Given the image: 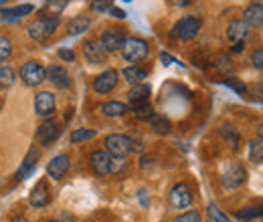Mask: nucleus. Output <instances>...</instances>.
Returning a JSON list of instances; mask_svg holds the SVG:
<instances>
[{
  "mask_svg": "<svg viewBox=\"0 0 263 222\" xmlns=\"http://www.w3.org/2000/svg\"><path fill=\"white\" fill-rule=\"evenodd\" d=\"M200 27H202V21L200 18H197V16H184V18H180L174 25L172 34L176 38H180V41H191V38H195L198 34Z\"/></svg>",
  "mask_w": 263,
  "mask_h": 222,
  "instance_id": "0eeeda50",
  "label": "nucleus"
},
{
  "mask_svg": "<svg viewBox=\"0 0 263 222\" xmlns=\"http://www.w3.org/2000/svg\"><path fill=\"white\" fill-rule=\"evenodd\" d=\"M249 159H251L253 164H261L263 162V139L261 137L249 142Z\"/></svg>",
  "mask_w": 263,
  "mask_h": 222,
  "instance_id": "bb28decb",
  "label": "nucleus"
},
{
  "mask_svg": "<svg viewBox=\"0 0 263 222\" xmlns=\"http://www.w3.org/2000/svg\"><path fill=\"white\" fill-rule=\"evenodd\" d=\"M150 93H152V89H150L148 83H138V85H132V89L128 91V99L132 101V105L142 103V101L150 99Z\"/></svg>",
  "mask_w": 263,
  "mask_h": 222,
  "instance_id": "412c9836",
  "label": "nucleus"
},
{
  "mask_svg": "<svg viewBox=\"0 0 263 222\" xmlns=\"http://www.w3.org/2000/svg\"><path fill=\"white\" fill-rule=\"evenodd\" d=\"M89 25H91L89 16H75V18H71V21L67 23V34L77 36V34H81V32L87 31Z\"/></svg>",
  "mask_w": 263,
  "mask_h": 222,
  "instance_id": "b1692460",
  "label": "nucleus"
},
{
  "mask_svg": "<svg viewBox=\"0 0 263 222\" xmlns=\"http://www.w3.org/2000/svg\"><path fill=\"white\" fill-rule=\"evenodd\" d=\"M47 79H49L57 89H69V87H71V77H69L65 67H61V65H51V67L47 69Z\"/></svg>",
  "mask_w": 263,
  "mask_h": 222,
  "instance_id": "4468645a",
  "label": "nucleus"
},
{
  "mask_svg": "<svg viewBox=\"0 0 263 222\" xmlns=\"http://www.w3.org/2000/svg\"><path fill=\"white\" fill-rule=\"evenodd\" d=\"M195 0H172V4H176V6H189V4H193Z\"/></svg>",
  "mask_w": 263,
  "mask_h": 222,
  "instance_id": "37998d69",
  "label": "nucleus"
},
{
  "mask_svg": "<svg viewBox=\"0 0 263 222\" xmlns=\"http://www.w3.org/2000/svg\"><path fill=\"white\" fill-rule=\"evenodd\" d=\"M132 111L138 119H150L154 115V107L150 101H142V103H134L132 105Z\"/></svg>",
  "mask_w": 263,
  "mask_h": 222,
  "instance_id": "a878e982",
  "label": "nucleus"
},
{
  "mask_svg": "<svg viewBox=\"0 0 263 222\" xmlns=\"http://www.w3.org/2000/svg\"><path fill=\"white\" fill-rule=\"evenodd\" d=\"M47 222H59V220H47Z\"/></svg>",
  "mask_w": 263,
  "mask_h": 222,
  "instance_id": "de8ad7c7",
  "label": "nucleus"
},
{
  "mask_svg": "<svg viewBox=\"0 0 263 222\" xmlns=\"http://www.w3.org/2000/svg\"><path fill=\"white\" fill-rule=\"evenodd\" d=\"M243 16H245V23L249 27H263V4H259V2L249 4L245 8Z\"/></svg>",
  "mask_w": 263,
  "mask_h": 222,
  "instance_id": "6ab92c4d",
  "label": "nucleus"
},
{
  "mask_svg": "<svg viewBox=\"0 0 263 222\" xmlns=\"http://www.w3.org/2000/svg\"><path fill=\"white\" fill-rule=\"evenodd\" d=\"M57 109V101H55V95L51 91H39L34 95V113L41 115V117H51Z\"/></svg>",
  "mask_w": 263,
  "mask_h": 222,
  "instance_id": "1a4fd4ad",
  "label": "nucleus"
},
{
  "mask_svg": "<svg viewBox=\"0 0 263 222\" xmlns=\"http://www.w3.org/2000/svg\"><path fill=\"white\" fill-rule=\"evenodd\" d=\"M12 55V43L6 36H0V63Z\"/></svg>",
  "mask_w": 263,
  "mask_h": 222,
  "instance_id": "c9c22d12",
  "label": "nucleus"
},
{
  "mask_svg": "<svg viewBox=\"0 0 263 222\" xmlns=\"http://www.w3.org/2000/svg\"><path fill=\"white\" fill-rule=\"evenodd\" d=\"M29 202H31V206H34V208H43V206H47L51 202V188H49L47 180H39L34 184L33 192L29 196Z\"/></svg>",
  "mask_w": 263,
  "mask_h": 222,
  "instance_id": "ddd939ff",
  "label": "nucleus"
},
{
  "mask_svg": "<svg viewBox=\"0 0 263 222\" xmlns=\"http://www.w3.org/2000/svg\"><path fill=\"white\" fill-rule=\"evenodd\" d=\"M59 59L65 63H71V61H75V53L71 49H59Z\"/></svg>",
  "mask_w": 263,
  "mask_h": 222,
  "instance_id": "ea45409f",
  "label": "nucleus"
},
{
  "mask_svg": "<svg viewBox=\"0 0 263 222\" xmlns=\"http://www.w3.org/2000/svg\"><path fill=\"white\" fill-rule=\"evenodd\" d=\"M249 34V25L245 21H231L229 27H227V38L233 43H243Z\"/></svg>",
  "mask_w": 263,
  "mask_h": 222,
  "instance_id": "a211bd4d",
  "label": "nucleus"
},
{
  "mask_svg": "<svg viewBox=\"0 0 263 222\" xmlns=\"http://www.w3.org/2000/svg\"><path fill=\"white\" fill-rule=\"evenodd\" d=\"M91 10L96 14H103V12L111 10V0H93L91 2Z\"/></svg>",
  "mask_w": 263,
  "mask_h": 222,
  "instance_id": "e433bc0d",
  "label": "nucleus"
},
{
  "mask_svg": "<svg viewBox=\"0 0 263 222\" xmlns=\"http://www.w3.org/2000/svg\"><path fill=\"white\" fill-rule=\"evenodd\" d=\"M105 51L96 41H85L83 43V57L89 65H103L105 63Z\"/></svg>",
  "mask_w": 263,
  "mask_h": 222,
  "instance_id": "2eb2a0df",
  "label": "nucleus"
},
{
  "mask_svg": "<svg viewBox=\"0 0 263 222\" xmlns=\"http://www.w3.org/2000/svg\"><path fill=\"white\" fill-rule=\"evenodd\" d=\"M160 59H162V61H164V65L174 63V59H172V57H170V55H166V53H162V55H160Z\"/></svg>",
  "mask_w": 263,
  "mask_h": 222,
  "instance_id": "c03bdc74",
  "label": "nucleus"
},
{
  "mask_svg": "<svg viewBox=\"0 0 263 222\" xmlns=\"http://www.w3.org/2000/svg\"><path fill=\"white\" fill-rule=\"evenodd\" d=\"M67 170H69V158H67L65 154H59V156H55V158L49 162L47 176L51 180H61L67 174Z\"/></svg>",
  "mask_w": 263,
  "mask_h": 222,
  "instance_id": "f3484780",
  "label": "nucleus"
},
{
  "mask_svg": "<svg viewBox=\"0 0 263 222\" xmlns=\"http://www.w3.org/2000/svg\"><path fill=\"white\" fill-rule=\"evenodd\" d=\"M89 164H91V170L98 174V176H109L114 170H116V158L105 152V150H96L91 152L89 156Z\"/></svg>",
  "mask_w": 263,
  "mask_h": 222,
  "instance_id": "423d86ee",
  "label": "nucleus"
},
{
  "mask_svg": "<svg viewBox=\"0 0 263 222\" xmlns=\"http://www.w3.org/2000/svg\"><path fill=\"white\" fill-rule=\"evenodd\" d=\"M128 111H130L128 105L122 103V101H107V103L101 105V113H103L105 117H122V115H126Z\"/></svg>",
  "mask_w": 263,
  "mask_h": 222,
  "instance_id": "aec40b11",
  "label": "nucleus"
},
{
  "mask_svg": "<svg viewBox=\"0 0 263 222\" xmlns=\"http://www.w3.org/2000/svg\"><path fill=\"white\" fill-rule=\"evenodd\" d=\"M227 87H231L235 93H239V95H247V85L243 83V81H239V79H235V77H229V79H225L223 81Z\"/></svg>",
  "mask_w": 263,
  "mask_h": 222,
  "instance_id": "f704fd0d",
  "label": "nucleus"
},
{
  "mask_svg": "<svg viewBox=\"0 0 263 222\" xmlns=\"http://www.w3.org/2000/svg\"><path fill=\"white\" fill-rule=\"evenodd\" d=\"M67 6V0H47V6H45V12L49 14H61L63 8Z\"/></svg>",
  "mask_w": 263,
  "mask_h": 222,
  "instance_id": "72a5a7b5",
  "label": "nucleus"
},
{
  "mask_svg": "<svg viewBox=\"0 0 263 222\" xmlns=\"http://www.w3.org/2000/svg\"><path fill=\"white\" fill-rule=\"evenodd\" d=\"M251 65H253L255 69L263 71V47L257 49V51H253V55H251Z\"/></svg>",
  "mask_w": 263,
  "mask_h": 222,
  "instance_id": "58836bf2",
  "label": "nucleus"
},
{
  "mask_svg": "<svg viewBox=\"0 0 263 222\" xmlns=\"http://www.w3.org/2000/svg\"><path fill=\"white\" fill-rule=\"evenodd\" d=\"M245 180H247V170H245L241 164L229 166V168L223 172V176H221V184H223L227 190H235V188L243 186Z\"/></svg>",
  "mask_w": 263,
  "mask_h": 222,
  "instance_id": "6e6552de",
  "label": "nucleus"
},
{
  "mask_svg": "<svg viewBox=\"0 0 263 222\" xmlns=\"http://www.w3.org/2000/svg\"><path fill=\"white\" fill-rule=\"evenodd\" d=\"M126 38H128L126 36V29H122V27H109V29H105V31L101 32L99 45L103 47L105 53H116V51H120L124 47Z\"/></svg>",
  "mask_w": 263,
  "mask_h": 222,
  "instance_id": "20e7f679",
  "label": "nucleus"
},
{
  "mask_svg": "<svg viewBox=\"0 0 263 222\" xmlns=\"http://www.w3.org/2000/svg\"><path fill=\"white\" fill-rule=\"evenodd\" d=\"M122 77H124L130 85H138V83H142V81L148 77V71L142 69V67H138V65H132V67H126V69L122 71Z\"/></svg>",
  "mask_w": 263,
  "mask_h": 222,
  "instance_id": "4be33fe9",
  "label": "nucleus"
},
{
  "mask_svg": "<svg viewBox=\"0 0 263 222\" xmlns=\"http://www.w3.org/2000/svg\"><path fill=\"white\" fill-rule=\"evenodd\" d=\"M122 51V57L128 61V63H140L148 57L150 53V47L144 38H138V36H132V38H126L124 47L120 49Z\"/></svg>",
  "mask_w": 263,
  "mask_h": 222,
  "instance_id": "f03ea898",
  "label": "nucleus"
},
{
  "mask_svg": "<svg viewBox=\"0 0 263 222\" xmlns=\"http://www.w3.org/2000/svg\"><path fill=\"white\" fill-rule=\"evenodd\" d=\"M14 81H16V73H14V69L10 67V65H4V67H0V87H12L14 85Z\"/></svg>",
  "mask_w": 263,
  "mask_h": 222,
  "instance_id": "cd10ccee",
  "label": "nucleus"
},
{
  "mask_svg": "<svg viewBox=\"0 0 263 222\" xmlns=\"http://www.w3.org/2000/svg\"><path fill=\"white\" fill-rule=\"evenodd\" d=\"M57 27H59V16H57V14H45V16L33 21V23L27 27V32H29V36H31L33 41L45 43L53 32L57 31Z\"/></svg>",
  "mask_w": 263,
  "mask_h": 222,
  "instance_id": "f257e3e1",
  "label": "nucleus"
},
{
  "mask_svg": "<svg viewBox=\"0 0 263 222\" xmlns=\"http://www.w3.org/2000/svg\"><path fill=\"white\" fill-rule=\"evenodd\" d=\"M57 135H59V126H57V122L51 119V117H47V119L39 126V129H36L34 139H36V144H41L43 148H47V146H51V144L57 139Z\"/></svg>",
  "mask_w": 263,
  "mask_h": 222,
  "instance_id": "9d476101",
  "label": "nucleus"
},
{
  "mask_svg": "<svg viewBox=\"0 0 263 222\" xmlns=\"http://www.w3.org/2000/svg\"><path fill=\"white\" fill-rule=\"evenodd\" d=\"M206 218H209V222H231L229 216L223 214V210L217 204H209L206 206Z\"/></svg>",
  "mask_w": 263,
  "mask_h": 222,
  "instance_id": "7c9ffc66",
  "label": "nucleus"
},
{
  "mask_svg": "<svg viewBox=\"0 0 263 222\" xmlns=\"http://www.w3.org/2000/svg\"><path fill=\"white\" fill-rule=\"evenodd\" d=\"M213 63H215V69L221 71V73H231L233 71V61H231L227 55H217L213 59Z\"/></svg>",
  "mask_w": 263,
  "mask_h": 222,
  "instance_id": "473e14b6",
  "label": "nucleus"
},
{
  "mask_svg": "<svg viewBox=\"0 0 263 222\" xmlns=\"http://www.w3.org/2000/svg\"><path fill=\"white\" fill-rule=\"evenodd\" d=\"M21 79L27 87H39L47 79V69L39 61H27L21 67Z\"/></svg>",
  "mask_w": 263,
  "mask_h": 222,
  "instance_id": "39448f33",
  "label": "nucleus"
},
{
  "mask_svg": "<svg viewBox=\"0 0 263 222\" xmlns=\"http://www.w3.org/2000/svg\"><path fill=\"white\" fill-rule=\"evenodd\" d=\"M221 135L229 142V146L233 148V150H237V148H239V144H241V135H239V131H237L233 126L221 127Z\"/></svg>",
  "mask_w": 263,
  "mask_h": 222,
  "instance_id": "c85d7f7f",
  "label": "nucleus"
},
{
  "mask_svg": "<svg viewBox=\"0 0 263 222\" xmlns=\"http://www.w3.org/2000/svg\"><path fill=\"white\" fill-rule=\"evenodd\" d=\"M33 10H34L33 4H18V6H12V8H4V10L0 12V21L6 23V25H12V23L21 21L23 16L31 14Z\"/></svg>",
  "mask_w": 263,
  "mask_h": 222,
  "instance_id": "dca6fc26",
  "label": "nucleus"
},
{
  "mask_svg": "<svg viewBox=\"0 0 263 222\" xmlns=\"http://www.w3.org/2000/svg\"><path fill=\"white\" fill-rule=\"evenodd\" d=\"M12 222H29L25 216H16V218H12Z\"/></svg>",
  "mask_w": 263,
  "mask_h": 222,
  "instance_id": "a18cd8bd",
  "label": "nucleus"
},
{
  "mask_svg": "<svg viewBox=\"0 0 263 222\" xmlns=\"http://www.w3.org/2000/svg\"><path fill=\"white\" fill-rule=\"evenodd\" d=\"M91 137H96V129H91V127H79V129H75L71 133V142L73 144H81V142H87Z\"/></svg>",
  "mask_w": 263,
  "mask_h": 222,
  "instance_id": "c756f323",
  "label": "nucleus"
},
{
  "mask_svg": "<svg viewBox=\"0 0 263 222\" xmlns=\"http://www.w3.org/2000/svg\"><path fill=\"white\" fill-rule=\"evenodd\" d=\"M109 12H111V16H116V18H126V12H124L122 8H114V6H111Z\"/></svg>",
  "mask_w": 263,
  "mask_h": 222,
  "instance_id": "a19ab883",
  "label": "nucleus"
},
{
  "mask_svg": "<svg viewBox=\"0 0 263 222\" xmlns=\"http://www.w3.org/2000/svg\"><path fill=\"white\" fill-rule=\"evenodd\" d=\"M172 222H202V220H200V214H198L197 210H189V212L178 214Z\"/></svg>",
  "mask_w": 263,
  "mask_h": 222,
  "instance_id": "4c0bfd02",
  "label": "nucleus"
},
{
  "mask_svg": "<svg viewBox=\"0 0 263 222\" xmlns=\"http://www.w3.org/2000/svg\"><path fill=\"white\" fill-rule=\"evenodd\" d=\"M2 2H4V0H0V4H2Z\"/></svg>",
  "mask_w": 263,
  "mask_h": 222,
  "instance_id": "09e8293b",
  "label": "nucleus"
},
{
  "mask_svg": "<svg viewBox=\"0 0 263 222\" xmlns=\"http://www.w3.org/2000/svg\"><path fill=\"white\" fill-rule=\"evenodd\" d=\"M103 144H105V152H109L116 159H124L134 150L132 137L124 135V133H111L105 137Z\"/></svg>",
  "mask_w": 263,
  "mask_h": 222,
  "instance_id": "7ed1b4c3",
  "label": "nucleus"
},
{
  "mask_svg": "<svg viewBox=\"0 0 263 222\" xmlns=\"http://www.w3.org/2000/svg\"><path fill=\"white\" fill-rule=\"evenodd\" d=\"M118 81H120L118 71H116V69H107V71L99 73L98 77L93 79V91H96V93H101V95H105V93H109V91L116 89Z\"/></svg>",
  "mask_w": 263,
  "mask_h": 222,
  "instance_id": "9b49d317",
  "label": "nucleus"
},
{
  "mask_svg": "<svg viewBox=\"0 0 263 222\" xmlns=\"http://www.w3.org/2000/svg\"><path fill=\"white\" fill-rule=\"evenodd\" d=\"M243 49H245V45H243V43H233V47H231V51H233V53H241Z\"/></svg>",
  "mask_w": 263,
  "mask_h": 222,
  "instance_id": "79ce46f5",
  "label": "nucleus"
},
{
  "mask_svg": "<svg viewBox=\"0 0 263 222\" xmlns=\"http://www.w3.org/2000/svg\"><path fill=\"white\" fill-rule=\"evenodd\" d=\"M257 135H259V137L263 139V124L259 126V129H257Z\"/></svg>",
  "mask_w": 263,
  "mask_h": 222,
  "instance_id": "49530a36",
  "label": "nucleus"
},
{
  "mask_svg": "<svg viewBox=\"0 0 263 222\" xmlns=\"http://www.w3.org/2000/svg\"><path fill=\"white\" fill-rule=\"evenodd\" d=\"M170 204H172V208H176V210H186V208H191V204H193V192L191 188L186 186V184H176L172 190H170Z\"/></svg>",
  "mask_w": 263,
  "mask_h": 222,
  "instance_id": "f8f14e48",
  "label": "nucleus"
},
{
  "mask_svg": "<svg viewBox=\"0 0 263 222\" xmlns=\"http://www.w3.org/2000/svg\"><path fill=\"white\" fill-rule=\"evenodd\" d=\"M36 159H39V152H36V150H31V152H29V156L23 159L21 168L16 170V180H25V178L33 172L34 166H36Z\"/></svg>",
  "mask_w": 263,
  "mask_h": 222,
  "instance_id": "5701e85b",
  "label": "nucleus"
},
{
  "mask_svg": "<svg viewBox=\"0 0 263 222\" xmlns=\"http://www.w3.org/2000/svg\"><path fill=\"white\" fill-rule=\"evenodd\" d=\"M150 127H152V131L154 133H158V135H166V133H170V122L166 119L164 115H152L150 117Z\"/></svg>",
  "mask_w": 263,
  "mask_h": 222,
  "instance_id": "393cba45",
  "label": "nucleus"
},
{
  "mask_svg": "<svg viewBox=\"0 0 263 222\" xmlns=\"http://www.w3.org/2000/svg\"><path fill=\"white\" fill-rule=\"evenodd\" d=\"M261 216L263 206H247V208L237 212V218H241V220H253V218H261Z\"/></svg>",
  "mask_w": 263,
  "mask_h": 222,
  "instance_id": "2f4dec72",
  "label": "nucleus"
}]
</instances>
